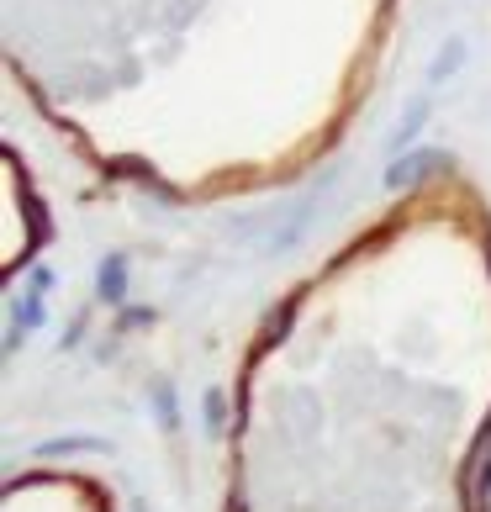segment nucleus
I'll return each instance as SVG.
<instances>
[{
    "label": "nucleus",
    "mask_w": 491,
    "mask_h": 512,
    "mask_svg": "<svg viewBox=\"0 0 491 512\" xmlns=\"http://www.w3.org/2000/svg\"><path fill=\"white\" fill-rule=\"evenodd\" d=\"M460 53H465L460 43H449V48H444V59H439V64H433V85H439V80H444V74H455V69H460Z\"/></svg>",
    "instance_id": "8"
},
{
    "label": "nucleus",
    "mask_w": 491,
    "mask_h": 512,
    "mask_svg": "<svg viewBox=\"0 0 491 512\" xmlns=\"http://www.w3.org/2000/svg\"><path fill=\"white\" fill-rule=\"evenodd\" d=\"M444 169H449V154H439V148H407V154H396L391 169H386V191L423 185L428 175H444Z\"/></svg>",
    "instance_id": "1"
},
{
    "label": "nucleus",
    "mask_w": 491,
    "mask_h": 512,
    "mask_svg": "<svg viewBox=\"0 0 491 512\" xmlns=\"http://www.w3.org/2000/svg\"><path fill=\"white\" fill-rule=\"evenodd\" d=\"M222 417H228V402H222V391H206V428L222 433Z\"/></svg>",
    "instance_id": "7"
},
{
    "label": "nucleus",
    "mask_w": 491,
    "mask_h": 512,
    "mask_svg": "<svg viewBox=\"0 0 491 512\" xmlns=\"http://www.w3.org/2000/svg\"><path fill=\"white\" fill-rule=\"evenodd\" d=\"M16 328H27V333L43 328V296H37V291L27 301H16Z\"/></svg>",
    "instance_id": "6"
},
{
    "label": "nucleus",
    "mask_w": 491,
    "mask_h": 512,
    "mask_svg": "<svg viewBox=\"0 0 491 512\" xmlns=\"http://www.w3.org/2000/svg\"><path fill=\"white\" fill-rule=\"evenodd\" d=\"M291 322H296V301H280V312H270V322H264V333H259V349H270L275 338H286Z\"/></svg>",
    "instance_id": "3"
},
{
    "label": "nucleus",
    "mask_w": 491,
    "mask_h": 512,
    "mask_svg": "<svg viewBox=\"0 0 491 512\" xmlns=\"http://www.w3.org/2000/svg\"><path fill=\"white\" fill-rule=\"evenodd\" d=\"M423 117H428V96H418L412 101V111L402 117V127H396V148H407L412 138H418V127H423Z\"/></svg>",
    "instance_id": "5"
},
{
    "label": "nucleus",
    "mask_w": 491,
    "mask_h": 512,
    "mask_svg": "<svg viewBox=\"0 0 491 512\" xmlns=\"http://www.w3.org/2000/svg\"><path fill=\"white\" fill-rule=\"evenodd\" d=\"M96 296L106 301V307H122V301H127V259H122V254L101 259V270H96Z\"/></svg>",
    "instance_id": "2"
},
{
    "label": "nucleus",
    "mask_w": 491,
    "mask_h": 512,
    "mask_svg": "<svg viewBox=\"0 0 491 512\" xmlns=\"http://www.w3.org/2000/svg\"><path fill=\"white\" fill-rule=\"evenodd\" d=\"M154 407H159V428L175 433V428H180V412H175V391H169V381L154 386Z\"/></svg>",
    "instance_id": "4"
},
{
    "label": "nucleus",
    "mask_w": 491,
    "mask_h": 512,
    "mask_svg": "<svg viewBox=\"0 0 491 512\" xmlns=\"http://www.w3.org/2000/svg\"><path fill=\"white\" fill-rule=\"evenodd\" d=\"M69 449H106L101 439H53V444H43V454H69Z\"/></svg>",
    "instance_id": "9"
}]
</instances>
